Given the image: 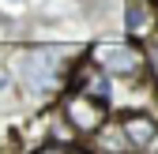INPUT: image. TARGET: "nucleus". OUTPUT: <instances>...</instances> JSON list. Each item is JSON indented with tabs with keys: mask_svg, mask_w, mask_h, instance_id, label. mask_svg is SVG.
<instances>
[{
	"mask_svg": "<svg viewBox=\"0 0 158 154\" xmlns=\"http://www.w3.org/2000/svg\"><path fill=\"white\" fill-rule=\"evenodd\" d=\"M23 71H27L30 90H53L56 79H60V53L56 49H34L23 60Z\"/></svg>",
	"mask_w": 158,
	"mask_h": 154,
	"instance_id": "f257e3e1",
	"label": "nucleus"
},
{
	"mask_svg": "<svg viewBox=\"0 0 158 154\" xmlns=\"http://www.w3.org/2000/svg\"><path fill=\"white\" fill-rule=\"evenodd\" d=\"M64 117H68V124H72L75 132H98V128L106 124V109H102V98L94 102L90 94H83V98L68 102Z\"/></svg>",
	"mask_w": 158,
	"mask_h": 154,
	"instance_id": "f03ea898",
	"label": "nucleus"
},
{
	"mask_svg": "<svg viewBox=\"0 0 158 154\" xmlns=\"http://www.w3.org/2000/svg\"><path fill=\"white\" fill-rule=\"evenodd\" d=\"M94 60L106 64V68H113V71H121V75H139V68H143V56L135 53L132 45H98L94 49Z\"/></svg>",
	"mask_w": 158,
	"mask_h": 154,
	"instance_id": "7ed1b4c3",
	"label": "nucleus"
},
{
	"mask_svg": "<svg viewBox=\"0 0 158 154\" xmlns=\"http://www.w3.org/2000/svg\"><path fill=\"white\" fill-rule=\"evenodd\" d=\"M121 132H124V139L132 147H151V139L158 136L154 120L143 117V113H124V117H121Z\"/></svg>",
	"mask_w": 158,
	"mask_h": 154,
	"instance_id": "20e7f679",
	"label": "nucleus"
},
{
	"mask_svg": "<svg viewBox=\"0 0 158 154\" xmlns=\"http://www.w3.org/2000/svg\"><path fill=\"white\" fill-rule=\"evenodd\" d=\"M128 34H147L154 26V8L147 4V0H132L128 4Z\"/></svg>",
	"mask_w": 158,
	"mask_h": 154,
	"instance_id": "39448f33",
	"label": "nucleus"
},
{
	"mask_svg": "<svg viewBox=\"0 0 158 154\" xmlns=\"http://www.w3.org/2000/svg\"><path fill=\"white\" fill-rule=\"evenodd\" d=\"M147 64H151V71H154V79H158V45H151V53H147Z\"/></svg>",
	"mask_w": 158,
	"mask_h": 154,
	"instance_id": "423d86ee",
	"label": "nucleus"
}]
</instances>
